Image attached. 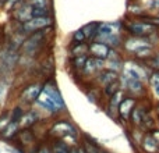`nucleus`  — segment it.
<instances>
[{"label":"nucleus","mask_w":159,"mask_h":153,"mask_svg":"<svg viewBox=\"0 0 159 153\" xmlns=\"http://www.w3.org/2000/svg\"><path fill=\"white\" fill-rule=\"evenodd\" d=\"M50 132L55 135L56 138H77L78 137V131L74 125L71 124V121L69 120H59L50 128Z\"/></svg>","instance_id":"nucleus-4"},{"label":"nucleus","mask_w":159,"mask_h":153,"mask_svg":"<svg viewBox=\"0 0 159 153\" xmlns=\"http://www.w3.org/2000/svg\"><path fill=\"white\" fill-rule=\"evenodd\" d=\"M32 7H52V0H27Z\"/></svg>","instance_id":"nucleus-25"},{"label":"nucleus","mask_w":159,"mask_h":153,"mask_svg":"<svg viewBox=\"0 0 159 153\" xmlns=\"http://www.w3.org/2000/svg\"><path fill=\"white\" fill-rule=\"evenodd\" d=\"M11 123V114H10V110H4V111L0 114V132Z\"/></svg>","instance_id":"nucleus-24"},{"label":"nucleus","mask_w":159,"mask_h":153,"mask_svg":"<svg viewBox=\"0 0 159 153\" xmlns=\"http://www.w3.org/2000/svg\"><path fill=\"white\" fill-rule=\"evenodd\" d=\"M155 111H157V113H158V116H159V102H158L157 104H155Z\"/></svg>","instance_id":"nucleus-28"},{"label":"nucleus","mask_w":159,"mask_h":153,"mask_svg":"<svg viewBox=\"0 0 159 153\" xmlns=\"http://www.w3.org/2000/svg\"><path fill=\"white\" fill-rule=\"evenodd\" d=\"M10 114H11V121L13 123H20L25 114V110L22 106H16L13 110H10Z\"/></svg>","instance_id":"nucleus-21"},{"label":"nucleus","mask_w":159,"mask_h":153,"mask_svg":"<svg viewBox=\"0 0 159 153\" xmlns=\"http://www.w3.org/2000/svg\"><path fill=\"white\" fill-rule=\"evenodd\" d=\"M13 11V18L16 20V24H24L32 18V8L27 0H22Z\"/></svg>","instance_id":"nucleus-8"},{"label":"nucleus","mask_w":159,"mask_h":153,"mask_svg":"<svg viewBox=\"0 0 159 153\" xmlns=\"http://www.w3.org/2000/svg\"><path fill=\"white\" fill-rule=\"evenodd\" d=\"M18 52H13L7 47L0 50V76L10 74L14 67L18 66Z\"/></svg>","instance_id":"nucleus-3"},{"label":"nucleus","mask_w":159,"mask_h":153,"mask_svg":"<svg viewBox=\"0 0 159 153\" xmlns=\"http://www.w3.org/2000/svg\"><path fill=\"white\" fill-rule=\"evenodd\" d=\"M144 153H159V142L154 138L151 132H147L140 142Z\"/></svg>","instance_id":"nucleus-12"},{"label":"nucleus","mask_w":159,"mask_h":153,"mask_svg":"<svg viewBox=\"0 0 159 153\" xmlns=\"http://www.w3.org/2000/svg\"><path fill=\"white\" fill-rule=\"evenodd\" d=\"M82 42H88V41H87V36H85L84 31L80 28V29H77V31H74V32H73L71 42H70V43H82Z\"/></svg>","instance_id":"nucleus-23"},{"label":"nucleus","mask_w":159,"mask_h":153,"mask_svg":"<svg viewBox=\"0 0 159 153\" xmlns=\"http://www.w3.org/2000/svg\"><path fill=\"white\" fill-rule=\"evenodd\" d=\"M53 153H70V146L61 139H56L53 145Z\"/></svg>","instance_id":"nucleus-22"},{"label":"nucleus","mask_w":159,"mask_h":153,"mask_svg":"<svg viewBox=\"0 0 159 153\" xmlns=\"http://www.w3.org/2000/svg\"><path fill=\"white\" fill-rule=\"evenodd\" d=\"M99 24H101V22H89V24L84 25V27L81 28V29L84 31L85 36H87V41L88 42H92V41H95V39H96Z\"/></svg>","instance_id":"nucleus-17"},{"label":"nucleus","mask_w":159,"mask_h":153,"mask_svg":"<svg viewBox=\"0 0 159 153\" xmlns=\"http://www.w3.org/2000/svg\"><path fill=\"white\" fill-rule=\"evenodd\" d=\"M89 55H81V56H70V68L73 70L74 74H78L82 71L85 63H87Z\"/></svg>","instance_id":"nucleus-14"},{"label":"nucleus","mask_w":159,"mask_h":153,"mask_svg":"<svg viewBox=\"0 0 159 153\" xmlns=\"http://www.w3.org/2000/svg\"><path fill=\"white\" fill-rule=\"evenodd\" d=\"M144 63L147 64V67L151 71H159V52H154V55Z\"/></svg>","instance_id":"nucleus-20"},{"label":"nucleus","mask_w":159,"mask_h":153,"mask_svg":"<svg viewBox=\"0 0 159 153\" xmlns=\"http://www.w3.org/2000/svg\"><path fill=\"white\" fill-rule=\"evenodd\" d=\"M145 7H147L148 11L152 10V11H155V13H159V0H151Z\"/></svg>","instance_id":"nucleus-26"},{"label":"nucleus","mask_w":159,"mask_h":153,"mask_svg":"<svg viewBox=\"0 0 159 153\" xmlns=\"http://www.w3.org/2000/svg\"><path fill=\"white\" fill-rule=\"evenodd\" d=\"M42 89H43V84H41L38 81L31 82L27 86L22 88L21 93H20V99H21V102H24L27 104L36 103V99L42 93Z\"/></svg>","instance_id":"nucleus-5"},{"label":"nucleus","mask_w":159,"mask_h":153,"mask_svg":"<svg viewBox=\"0 0 159 153\" xmlns=\"http://www.w3.org/2000/svg\"><path fill=\"white\" fill-rule=\"evenodd\" d=\"M126 96L123 89H120L119 92H116L113 96H110L107 99V103H106V113L110 116V117H115L117 118V110H119V106H120L121 100L123 98Z\"/></svg>","instance_id":"nucleus-11"},{"label":"nucleus","mask_w":159,"mask_h":153,"mask_svg":"<svg viewBox=\"0 0 159 153\" xmlns=\"http://www.w3.org/2000/svg\"><path fill=\"white\" fill-rule=\"evenodd\" d=\"M69 52H70V56L88 55V42H82V43H70Z\"/></svg>","instance_id":"nucleus-18"},{"label":"nucleus","mask_w":159,"mask_h":153,"mask_svg":"<svg viewBox=\"0 0 159 153\" xmlns=\"http://www.w3.org/2000/svg\"><path fill=\"white\" fill-rule=\"evenodd\" d=\"M36 104H39V106H41L43 110L50 111L52 114H57V113L60 111V109L57 107V104H56L55 102H53L52 99H50L49 96L43 92V90H42V93L39 95V98L36 99Z\"/></svg>","instance_id":"nucleus-13"},{"label":"nucleus","mask_w":159,"mask_h":153,"mask_svg":"<svg viewBox=\"0 0 159 153\" xmlns=\"http://www.w3.org/2000/svg\"><path fill=\"white\" fill-rule=\"evenodd\" d=\"M6 42V38H4V33H3V29L0 28V50H2V45Z\"/></svg>","instance_id":"nucleus-27"},{"label":"nucleus","mask_w":159,"mask_h":153,"mask_svg":"<svg viewBox=\"0 0 159 153\" xmlns=\"http://www.w3.org/2000/svg\"><path fill=\"white\" fill-rule=\"evenodd\" d=\"M18 132H20V123H13V121H11V123L0 132V137L6 141H13L18 137Z\"/></svg>","instance_id":"nucleus-16"},{"label":"nucleus","mask_w":159,"mask_h":153,"mask_svg":"<svg viewBox=\"0 0 159 153\" xmlns=\"http://www.w3.org/2000/svg\"><path fill=\"white\" fill-rule=\"evenodd\" d=\"M120 89H121V84H120V79H119V81H116V82H113V84H109L107 86L102 88V96H105L106 99H109L110 96H113Z\"/></svg>","instance_id":"nucleus-19"},{"label":"nucleus","mask_w":159,"mask_h":153,"mask_svg":"<svg viewBox=\"0 0 159 153\" xmlns=\"http://www.w3.org/2000/svg\"><path fill=\"white\" fill-rule=\"evenodd\" d=\"M123 32L126 36H135V38H149L152 35H157L159 28L154 25L147 18H134L129 17L124 21H121Z\"/></svg>","instance_id":"nucleus-1"},{"label":"nucleus","mask_w":159,"mask_h":153,"mask_svg":"<svg viewBox=\"0 0 159 153\" xmlns=\"http://www.w3.org/2000/svg\"><path fill=\"white\" fill-rule=\"evenodd\" d=\"M2 92H3V84H2V81H0V95H2Z\"/></svg>","instance_id":"nucleus-29"},{"label":"nucleus","mask_w":159,"mask_h":153,"mask_svg":"<svg viewBox=\"0 0 159 153\" xmlns=\"http://www.w3.org/2000/svg\"><path fill=\"white\" fill-rule=\"evenodd\" d=\"M38 121H39L38 111H36V110H28V111H25L22 120L20 121V127H22V128H31V127H34Z\"/></svg>","instance_id":"nucleus-15"},{"label":"nucleus","mask_w":159,"mask_h":153,"mask_svg":"<svg viewBox=\"0 0 159 153\" xmlns=\"http://www.w3.org/2000/svg\"><path fill=\"white\" fill-rule=\"evenodd\" d=\"M53 27H49L46 29H41L36 31L34 33H30L24 38L21 46V52L24 55V57H30L34 59L36 55L42 52V50L46 47V42H48V35H49V31H52Z\"/></svg>","instance_id":"nucleus-2"},{"label":"nucleus","mask_w":159,"mask_h":153,"mask_svg":"<svg viewBox=\"0 0 159 153\" xmlns=\"http://www.w3.org/2000/svg\"><path fill=\"white\" fill-rule=\"evenodd\" d=\"M120 79V74H117V72L115 71H110V70H102V71H99L96 76L93 78V82H95V85L98 88H105L109 84H113V82L119 81Z\"/></svg>","instance_id":"nucleus-10"},{"label":"nucleus","mask_w":159,"mask_h":153,"mask_svg":"<svg viewBox=\"0 0 159 153\" xmlns=\"http://www.w3.org/2000/svg\"><path fill=\"white\" fill-rule=\"evenodd\" d=\"M109 53H110V47L106 43H103V42H99V41L88 42V55L91 57L106 60Z\"/></svg>","instance_id":"nucleus-9"},{"label":"nucleus","mask_w":159,"mask_h":153,"mask_svg":"<svg viewBox=\"0 0 159 153\" xmlns=\"http://www.w3.org/2000/svg\"><path fill=\"white\" fill-rule=\"evenodd\" d=\"M42 90H43V92L46 93V95L49 96V98L52 99L56 104H57L59 109L66 110V103H64L63 96H61V93H60V90H59V88H57V85H56L55 78H53V76L48 78L46 81L43 82V89Z\"/></svg>","instance_id":"nucleus-6"},{"label":"nucleus","mask_w":159,"mask_h":153,"mask_svg":"<svg viewBox=\"0 0 159 153\" xmlns=\"http://www.w3.org/2000/svg\"><path fill=\"white\" fill-rule=\"evenodd\" d=\"M137 103H138V99L133 98V96L126 95L123 98V100H121L120 106H119V110H117V118L121 123H124V124L129 123L131 111L134 110V107L137 106Z\"/></svg>","instance_id":"nucleus-7"}]
</instances>
